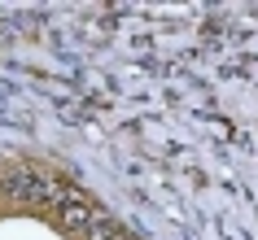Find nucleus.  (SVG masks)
<instances>
[{
	"mask_svg": "<svg viewBox=\"0 0 258 240\" xmlns=\"http://www.w3.org/2000/svg\"><path fill=\"white\" fill-rule=\"evenodd\" d=\"M92 214H96V205L83 197L79 188H66V197L57 201V223L66 227V231H75V236H79L83 227L92 223Z\"/></svg>",
	"mask_w": 258,
	"mask_h": 240,
	"instance_id": "obj_2",
	"label": "nucleus"
},
{
	"mask_svg": "<svg viewBox=\"0 0 258 240\" xmlns=\"http://www.w3.org/2000/svg\"><path fill=\"white\" fill-rule=\"evenodd\" d=\"M0 192L14 197L18 205H40V201H61L66 197V188L57 184L53 175L35 171V166H14V171L0 179Z\"/></svg>",
	"mask_w": 258,
	"mask_h": 240,
	"instance_id": "obj_1",
	"label": "nucleus"
},
{
	"mask_svg": "<svg viewBox=\"0 0 258 240\" xmlns=\"http://www.w3.org/2000/svg\"><path fill=\"white\" fill-rule=\"evenodd\" d=\"M114 240H132V236H127V231H122V236H114Z\"/></svg>",
	"mask_w": 258,
	"mask_h": 240,
	"instance_id": "obj_4",
	"label": "nucleus"
},
{
	"mask_svg": "<svg viewBox=\"0 0 258 240\" xmlns=\"http://www.w3.org/2000/svg\"><path fill=\"white\" fill-rule=\"evenodd\" d=\"M83 240H114V236H122V223L114 218V214H105V210H96L92 214V223L79 231Z\"/></svg>",
	"mask_w": 258,
	"mask_h": 240,
	"instance_id": "obj_3",
	"label": "nucleus"
}]
</instances>
